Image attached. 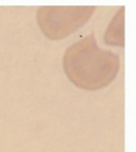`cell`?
Here are the masks:
<instances>
[{"instance_id": "3957f363", "label": "cell", "mask_w": 136, "mask_h": 152, "mask_svg": "<svg viewBox=\"0 0 136 152\" xmlns=\"http://www.w3.org/2000/svg\"><path fill=\"white\" fill-rule=\"evenodd\" d=\"M122 18H124V10H120L106 30V34H105L106 44L124 47V19Z\"/></svg>"}, {"instance_id": "7a4b0ae2", "label": "cell", "mask_w": 136, "mask_h": 152, "mask_svg": "<svg viewBox=\"0 0 136 152\" xmlns=\"http://www.w3.org/2000/svg\"><path fill=\"white\" fill-rule=\"evenodd\" d=\"M94 6L60 7L46 6L37 11V21L41 32L50 40H61L75 33L94 14Z\"/></svg>"}, {"instance_id": "6da1fadb", "label": "cell", "mask_w": 136, "mask_h": 152, "mask_svg": "<svg viewBox=\"0 0 136 152\" xmlns=\"http://www.w3.org/2000/svg\"><path fill=\"white\" fill-rule=\"evenodd\" d=\"M65 75L75 86L99 91L112 84L120 70V58L98 47L94 33L73 42L63 58Z\"/></svg>"}]
</instances>
